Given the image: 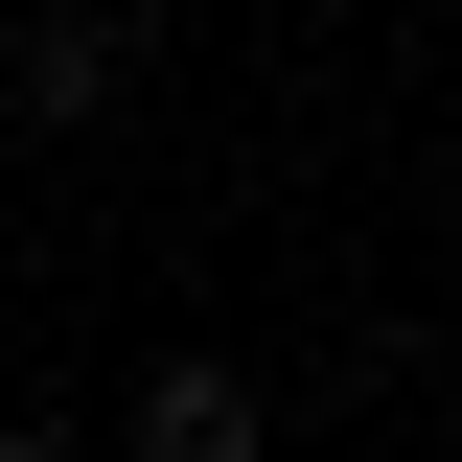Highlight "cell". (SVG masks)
Segmentation results:
<instances>
[{
	"label": "cell",
	"mask_w": 462,
	"mask_h": 462,
	"mask_svg": "<svg viewBox=\"0 0 462 462\" xmlns=\"http://www.w3.org/2000/svg\"><path fill=\"white\" fill-rule=\"evenodd\" d=\"M0 93H23V139H69V116L139 93V23L116 0H0Z\"/></svg>",
	"instance_id": "1"
},
{
	"label": "cell",
	"mask_w": 462,
	"mask_h": 462,
	"mask_svg": "<svg viewBox=\"0 0 462 462\" xmlns=\"http://www.w3.org/2000/svg\"><path fill=\"white\" fill-rule=\"evenodd\" d=\"M0 462H47V416H0Z\"/></svg>",
	"instance_id": "3"
},
{
	"label": "cell",
	"mask_w": 462,
	"mask_h": 462,
	"mask_svg": "<svg viewBox=\"0 0 462 462\" xmlns=\"http://www.w3.org/2000/svg\"><path fill=\"white\" fill-rule=\"evenodd\" d=\"M0 139H23V93H0Z\"/></svg>",
	"instance_id": "4"
},
{
	"label": "cell",
	"mask_w": 462,
	"mask_h": 462,
	"mask_svg": "<svg viewBox=\"0 0 462 462\" xmlns=\"http://www.w3.org/2000/svg\"><path fill=\"white\" fill-rule=\"evenodd\" d=\"M254 439H278V416H254L231 346H162V370H139V462H254Z\"/></svg>",
	"instance_id": "2"
}]
</instances>
